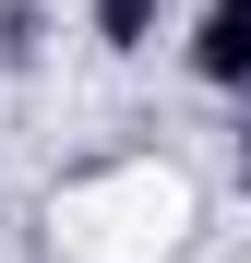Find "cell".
Wrapping results in <instances>:
<instances>
[{
	"label": "cell",
	"mask_w": 251,
	"mask_h": 263,
	"mask_svg": "<svg viewBox=\"0 0 251 263\" xmlns=\"http://www.w3.org/2000/svg\"><path fill=\"white\" fill-rule=\"evenodd\" d=\"M48 228H60V251H84V263H156V251H180V228H191V180L156 167V156L84 167V180H60Z\"/></svg>",
	"instance_id": "1"
},
{
	"label": "cell",
	"mask_w": 251,
	"mask_h": 263,
	"mask_svg": "<svg viewBox=\"0 0 251 263\" xmlns=\"http://www.w3.org/2000/svg\"><path fill=\"white\" fill-rule=\"evenodd\" d=\"M180 60L203 96H251V0H203V24L180 36Z\"/></svg>",
	"instance_id": "2"
},
{
	"label": "cell",
	"mask_w": 251,
	"mask_h": 263,
	"mask_svg": "<svg viewBox=\"0 0 251 263\" xmlns=\"http://www.w3.org/2000/svg\"><path fill=\"white\" fill-rule=\"evenodd\" d=\"M156 24H167V0H84V36H96L108 60H144Z\"/></svg>",
	"instance_id": "3"
}]
</instances>
